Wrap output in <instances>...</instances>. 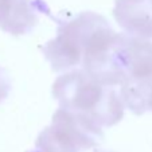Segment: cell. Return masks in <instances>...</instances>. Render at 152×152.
<instances>
[{
  "instance_id": "cell-3",
  "label": "cell",
  "mask_w": 152,
  "mask_h": 152,
  "mask_svg": "<svg viewBox=\"0 0 152 152\" xmlns=\"http://www.w3.org/2000/svg\"><path fill=\"white\" fill-rule=\"evenodd\" d=\"M104 137L102 126L72 110L59 108L53 123L39 133L30 152H81L98 145Z\"/></svg>"
},
{
  "instance_id": "cell-7",
  "label": "cell",
  "mask_w": 152,
  "mask_h": 152,
  "mask_svg": "<svg viewBox=\"0 0 152 152\" xmlns=\"http://www.w3.org/2000/svg\"><path fill=\"white\" fill-rule=\"evenodd\" d=\"M149 110H152V93H151V98H149Z\"/></svg>"
},
{
  "instance_id": "cell-8",
  "label": "cell",
  "mask_w": 152,
  "mask_h": 152,
  "mask_svg": "<svg viewBox=\"0 0 152 152\" xmlns=\"http://www.w3.org/2000/svg\"><path fill=\"white\" fill-rule=\"evenodd\" d=\"M94 152H110V151H94Z\"/></svg>"
},
{
  "instance_id": "cell-5",
  "label": "cell",
  "mask_w": 152,
  "mask_h": 152,
  "mask_svg": "<svg viewBox=\"0 0 152 152\" xmlns=\"http://www.w3.org/2000/svg\"><path fill=\"white\" fill-rule=\"evenodd\" d=\"M113 16L128 35L152 39V0H116Z\"/></svg>"
},
{
  "instance_id": "cell-2",
  "label": "cell",
  "mask_w": 152,
  "mask_h": 152,
  "mask_svg": "<svg viewBox=\"0 0 152 152\" xmlns=\"http://www.w3.org/2000/svg\"><path fill=\"white\" fill-rule=\"evenodd\" d=\"M54 19L58 22L57 37L42 47L43 55L54 72H63L80 65L90 39L109 24L102 15L92 11L81 12L65 20Z\"/></svg>"
},
{
  "instance_id": "cell-6",
  "label": "cell",
  "mask_w": 152,
  "mask_h": 152,
  "mask_svg": "<svg viewBox=\"0 0 152 152\" xmlns=\"http://www.w3.org/2000/svg\"><path fill=\"white\" fill-rule=\"evenodd\" d=\"M11 80H10L8 73L6 69L0 67V104L3 102L7 97H8L10 92H11Z\"/></svg>"
},
{
  "instance_id": "cell-4",
  "label": "cell",
  "mask_w": 152,
  "mask_h": 152,
  "mask_svg": "<svg viewBox=\"0 0 152 152\" xmlns=\"http://www.w3.org/2000/svg\"><path fill=\"white\" fill-rule=\"evenodd\" d=\"M45 8L40 0H0V28L12 35L28 34Z\"/></svg>"
},
{
  "instance_id": "cell-1",
  "label": "cell",
  "mask_w": 152,
  "mask_h": 152,
  "mask_svg": "<svg viewBox=\"0 0 152 152\" xmlns=\"http://www.w3.org/2000/svg\"><path fill=\"white\" fill-rule=\"evenodd\" d=\"M53 96L61 108L85 116L100 126L116 125L124 116L120 93L83 69L59 75L53 85Z\"/></svg>"
}]
</instances>
